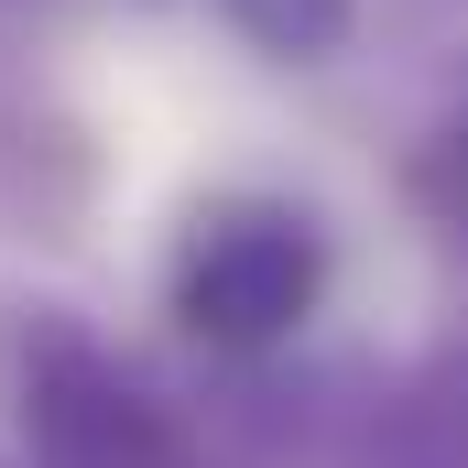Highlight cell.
Masks as SVG:
<instances>
[{
    "label": "cell",
    "instance_id": "6da1fadb",
    "mask_svg": "<svg viewBox=\"0 0 468 468\" xmlns=\"http://www.w3.org/2000/svg\"><path fill=\"white\" fill-rule=\"evenodd\" d=\"M327 272H338V250L305 197L229 186V197H197L164 250V316L207 359H272L316 327Z\"/></svg>",
    "mask_w": 468,
    "mask_h": 468
},
{
    "label": "cell",
    "instance_id": "7a4b0ae2",
    "mask_svg": "<svg viewBox=\"0 0 468 468\" xmlns=\"http://www.w3.org/2000/svg\"><path fill=\"white\" fill-rule=\"evenodd\" d=\"M11 425H22L33 468H197L186 425L77 316H22L11 327Z\"/></svg>",
    "mask_w": 468,
    "mask_h": 468
},
{
    "label": "cell",
    "instance_id": "277c9868",
    "mask_svg": "<svg viewBox=\"0 0 468 468\" xmlns=\"http://www.w3.org/2000/svg\"><path fill=\"white\" fill-rule=\"evenodd\" d=\"M414 207H425V229L447 239V250H468V99L436 120L425 153H414Z\"/></svg>",
    "mask_w": 468,
    "mask_h": 468
},
{
    "label": "cell",
    "instance_id": "3957f363",
    "mask_svg": "<svg viewBox=\"0 0 468 468\" xmlns=\"http://www.w3.org/2000/svg\"><path fill=\"white\" fill-rule=\"evenodd\" d=\"M218 11H229V33H250L272 66H316V55L349 44V0H218Z\"/></svg>",
    "mask_w": 468,
    "mask_h": 468
}]
</instances>
